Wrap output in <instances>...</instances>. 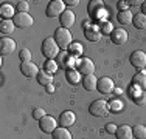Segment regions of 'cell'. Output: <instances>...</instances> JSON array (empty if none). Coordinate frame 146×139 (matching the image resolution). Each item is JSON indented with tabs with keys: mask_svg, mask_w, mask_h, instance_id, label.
I'll return each instance as SVG.
<instances>
[{
	"mask_svg": "<svg viewBox=\"0 0 146 139\" xmlns=\"http://www.w3.org/2000/svg\"><path fill=\"white\" fill-rule=\"evenodd\" d=\"M40 50H42V54L45 56L47 60L48 59H50V60H54V57L59 56V45L56 43V40H54L53 37H47V39L42 42Z\"/></svg>",
	"mask_w": 146,
	"mask_h": 139,
	"instance_id": "1",
	"label": "cell"
},
{
	"mask_svg": "<svg viewBox=\"0 0 146 139\" xmlns=\"http://www.w3.org/2000/svg\"><path fill=\"white\" fill-rule=\"evenodd\" d=\"M53 39L56 40V43L59 45V48H62V50L68 48V47L73 43V42H72L73 37H72L70 30H65V28H58V30L54 31Z\"/></svg>",
	"mask_w": 146,
	"mask_h": 139,
	"instance_id": "2",
	"label": "cell"
},
{
	"mask_svg": "<svg viewBox=\"0 0 146 139\" xmlns=\"http://www.w3.org/2000/svg\"><path fill=\"white\" fill-rule=\"evenodd\" d=\"M107 111H109V104H107L104 99L93 100V102L90 104V107H89V113L92 114V116H95V117L106 116Z\"/></svg>",
	"mask_w": 146,
	"mask_h": 139,
	"instance_id": "3",
	"label": "cell"
},
{
	"mask_svg": "<svg viewBox=\"0 0 146 139\" xmlns=\"http://www.w3.org/2000/svg\"><path fill=\"white\" fill-rule=\"evenodd\" d=\"M82 28H84V36L87 40H90V42H100L101 40L103 33H101V28L100 26L92 25L90 22H86V23H82Z\"/></svg>",
	"mask_w": 146,
	"mask_h": 139,
	"instance_id": "4",
	"label": "cell"
},
{
	"mask_svg": "<svg viewBox=\"0 0 146 139\" xmlns=\"http://www.w3.org/2000/svg\"><path fill=\"white\" fill-rule=\"evenodd\" d=\"M64 11H65V3L62 2V0H51L47 5L45 14H47L48 17H51V19H54V17H61Z\"/></svg>",
	"mask_w": 146,
	"mask_h": 139,
	"instance_id": "5",
	"label": "cell"
},
{
	"mask_svg": "<svg viewBox=\"0 0 146 139\" xmlns=\"http://www.w3.org/2000/svg\"><path fill=\"white\" fill-rule=\"evenodd\" d=\"M129 62H131L132 67H135L137 70L141 71L143 68H146V53L141 51V50L134 51V53L131 54V57H129Z\"/></svg>",
	"mask_w": 146,
	"mask_h": 139,
	"instance_id": "6",
	"label": "cell"
},
{
	"mask_svg": "<svg viewBox=\"0 0 146 139\" xmlns=\"http://www.w3.org/2000/svg\"><path fill=\"white\" fill-rule=\"evenodd\" d=\"M13 22H14V25L19 26V28H31L34 23V20L28 12H16Z\"/></svg>",
	"mask_w": 146,
	"mask_h": 139,
	"instance_id": "7",
	"label": "cell"
},
{
	"mask_svg": "<svg viewBox=\"0 0 146 139\" xmlns=\"http://www.w3.org/2000/svg\"><path fill=\"white\" fill-rule=\"evenodd\" d=\"M104 14V2L103 0H92L89 2V16L92 19H100Z\"/></svg>",
	"mask_w": 146,
	"mask_h": 139,
	"instance_id": "8",
	"label": "cell"
},
{
	"mask_svg": "<svg viewBox=\"0 0 146 139\" xmlns=\"http://www.w3.org/2000/svg\"><path fill=\"white\" fill-rule=\"evenodd\" d=\"M78 71L81 73L82 76H90L95 71V65H93V60L89 57H82L81 60H78Z\"/></svg>",
	"mask_w": 146,
	"mask_h": 139,
	"instance_id": "9",
	"label": "cell"
},
{
	"mask_svg": "<svg viewBox=\"0 0 146 139\" xmlns=\"http://www.w3.org/2000/svg\"><path fill=\"white\" fill-rule=\"evenodd\" d=\"M96 90H98L101 94H109L115 90V83L110 77H100L98 83H96Z\"/></svg>",
	"mask_w": 146,
	"mask_h": 139,
	"instance_id": "10",
	"label": "cell"
},
{
	"mask_svg": "<svg viewBox=\"0 0 146 139\" xmlns=\"http://www.w3.org/2000/svg\"><path fill=\"white\" fill-rule=\"evenodd\" d=\"M127 39H129V34H127V31L124 28H115L112 31V34H110V40L115 45H124L127 42Z\"/></svg>",
	"mask_w": 146,
	"mask_h": 139,
	"instance_id": "11",
	"label": "cell"
},
{
	"mask_svg": "<svg viewBox=\"0 0 146 139\" xmlns=\"http://www.w3.org/2000/svg\"><path fill=\"white\" fill-rule=\"evenodd\" d=\"M39 127L44 133H53L54 130L58 128V122L53 116H45L39 121Z\"/></svg>",
	"mask_w": 146,
	"mask_h": 139,
	"instance_id": "12",
	"label": "cell"
},
{
	"mask_svg": "<svg viewBox=\"0 0 146 139\" xmlns=\"http://www.w3.org/2000/svg\"><path fill=\"white\" fill-rule=\"evenodd\" d=\"M20 71H22V74L25 76V77H37V74H39L37 65L31 60L30 62H22V64H20Z\"/></svg>",
	"mask_w": 146,
	"mask_h": 139,
	"instance_id": "13",
	"label": "cell"
},
{
	"mask_svg": "<svg viewBox=\"0 0 146 139\" xmlns=\"http://www.w3.org/2000/svg\"><path fill=\"white\" fill-rule=\"evenodd\" d=\"M16 51V42L11 37H2L0 39V54L8 56Z\"/></svg>",
	"mask_w": 146,
	"mask_h": 139,
	"instance_id": "14",
	"label": "cell"
},
{
	"mask_svg": "<svg viewBox=\"0 0 146 139\" xmlns=\"http://www.w3.org/2000/svg\"><path fill=\"white\" fill-rule=\"evenodd\" d=\"M75 121H76V114L70 110H65V111H62L61 116H59V127L68 128L75 124Z\"/></svg>",
	"mask_w": 146,
	"mask_h": 139,
	"instance_id": "15",
	"label": "cell"
},
{
	"mask_svg": "<svg viewBox=\"0 0 146 139\" xmlns=\"http://www.w3.org/2000/svg\"><path fill=\"white\" fill-rule=\"evenodd\" d=\"M59 22H61V28H65V30H70V28L75 25L76 22V17L70 9H65L62 12V16L59 17Z\"/></svg>",
	"mask_w": 146,
	"mask_h": 139,
	"instance_id": "16",
	"label": "cell"
},
{
	"mask_svg": "<svg viewBox=\"0 0 146 139\" xmlns=\"http://www.w3.org/2000/svg\"><path fill=\"white\" fill-rule=\"evenodd\" d=\"M81 82H82V87H84L86 91H95L96 83H98V79H96L95 74H90V76H84Z\"/></svg>",
	"mask_w": 146,
	"mask_h": 139,
	"instance_id": "17",
	"label": "cell"
},
{
	"mask_svg": "<svg viewBox=\"0 0 146 139\" xmlns=\"http://www.w3.org/2000/svg\"><path fill=\"white\" fill-rule=\"evenodd\" d=\"M58 65H59V67H62V68L72 70L73 65H75V59H73L68 53H59V62H58Z\"/></svg>",
	"mask_w": 146,
	"mask_h": 139,
	"instance_id": "18",
	"label": "cell"
},
{
	"mask_svg": "<svg viewBox=\"0 0 146 139\" xmlns=\"http://www.w3.org/2000/svg\"><path fill=\"white\" fill-rule=\"evenodd\" d=\"M14 16H16L14 8L9 3H2V6H0V17H2V20H11V19H14Z\"/></svg>",
	"mask_w": 146,
	"mask_h": 139,
	"instance_id": "19",
	"label": "cell"
},
{
	"mask_svg": "<svg viewBox=\"0 0 146 139\" xmlns=\"http://www.w3.org/2000/svg\"><path fill=\"white\" fill-rule=\"evenodd\" d=\"M115 136L117 139H132V127L129 125H120V127H117V131H115Z\"/></svg>",
	"mask_w": 146,
	"mask_h": 139,
	"instance_id": "20",
	"label": "cell"
},
{
	"mask_svg": "<svg viewBox=\"0 0 146 139\" xmlns=\"http://www.w3.org/2000/svg\"><path fill=\"white\" fill-rule=\"evenodd\" d=\"M132 87L138 90H143L146 87V73L145 71H138L137 74L132 77Z\"/></svg>",
	"mask_w": 146,
	"mask_h": 139,
	"instance_id": "21",
	"label": "cell"
},
{
	"mask_svg": "<svg viewBox=\"0 0 146 139\" xmlns=\"http://www.w3.org/2000/svg\"><path fill=\"white\" fill-rule=\"evenodd\" d=\"M117 20L120 25H131L132 20H134V16L129 9H124V11H120L117 14Z\"/></svg>",
	"mask_w": 146,
	"mask_h": 139,
	"instance_id": "22",
	"label": "cell"
},
{
	"mask_svg": "<svg viewBox=\"0 0 146 139\" xmlns=\"http://www.w3.org/2000/svg\"><path fill=\"white\" fill-rule=\"evenodd\" d=\"M36 79H37V82H39L40 85H44V87H48V85L53 83V74L48 73V71H45V70H40Z\"/></svg>",
	"mask_w": 146,
	"mask_h": 139,
	"instance_id": "23",
	"label": "cell"
},
{
	"mask_svg": "<svg viewBox=\"0 0 146 139\" xmlns=\"http://www.w3.org/2000/svg\"><path fill=\"white\" fill-rule=\"evenodd\" d=\"M65 77H67V82L72 83V85H76L79 81H81V73L78 70L72 68V70H67L65 71Z\"/></svg>",
	"mask_w": 146,
	"mask_h": 139,
	"instance_id": "24",
	"label": "cell"
},
{
	"mask_svg": "<svg viewBox=\"0 0 146 139\" xmlns=\"http://www.w3.org/2000/svg\"><path fill=\"white\" fill-rule=\"evenodd\" d=\"M53 139H72V133L68 131V128H64V127H58L56 130L51 133Z\"/></svg>",
	"mask_w": 146,
	"mask_h": 139,
	"instance_id": "25",
	"label": "cell"
},
{
	"mask_svg": "<svg viewBox=\"0 0 146 139\" xmlns=\"http://www.w3.org/2000/svg\"><path fill=\"white\" fill-rule=\"evenodd\" d=\"M16 30V25L13 20H0V33L2 34H11Z\"/></svg>",
	"mask_w": 146,
	"mask_h": 139,
	"instance_id": "26",
	"label": "cell"
},
{
	"mask_svg": "<svg viewBox=\"0 0 146 139\" xmlns=\"http://www.w3.org/2000/svg\"><path fill=\"white\" fill-rule=\"evenodd\" d=\"M132 23H134V26L137 28V30H146V16H145V14H141V12L140 14H135Z\"/></svg>",
	"mask_w": 146,
	"mask_h": 139,
	"instance_id": "27",
	"label": "cell"
},
{
	"mask_svg": "<svg viewBox=\"0 0 146 139\" xmlns=\"http://www.w3.org/2000/svg\"><path fill=\"white\" fill-rule=\"evenodd\" d=\"M132 136L135 139H146V127L141 124L134 125V128H132Z\"/></svg>",
	"mask_w": 146,
	"mask_h": 139,
	"instance_id": "28",
	"label": "cell"
},
{
	"mask_svg": "<svg viewBox=\"0 0 146 139\" xmlns=\"http://www.w3.org/2000/svg\"><path fill=\"white\" fill-rule=\"evenodd\" d=\"M132 99H134V102L137 104V105H140V107L146 105V91L138 90V91L132 93Z\"/></svg>",
	"mask_w": 146,
	"mask_h": 139,
	"instance_id": "29",
	"label": "cell"
},
{
	"mask_svg": "<svg viewBox=\"0 0 146 139\" xmlns=\"http://www.w3.org/2000/svg\"><path fill=\"white\" fill-rule=\"evenodd\" d=\"M68 54L72 57H78V56L82 54V45L78 43V42H73V43L68 47Z\"/></svg>",
	"mask_w": 146,
	"mask_h": 139,
	"instance_id": "30",
	"label": "cell"
},
{
	"mask_svg": "<svg viewBox=\"0 0 146 139\" xmlns=\"http://www.w3.org/2000/svg\"><path fill=\"white\" fill-rule=\"evenodd\" d=\"M45 71H48V73H51V74H53V73L54 71H56V70H58V67H59V65H58V62H54V60H50V59H48V60H45Z\"/></svg>",
	"mask_w": 146,
	"mask_h": 139,
	"instance_id": "31",
	"label": "cell"
},
{
	"mask_svg": "<svg viewBox=\"0 0 146 139\" xmlns=\"http://www.w3.org/2000/svg\"><path fill=\"white\" fill-rule=\"evenodd\" d=\"M109 110L110 111H120L123 110V102H121L120 99H113L109 102Z\"/></svg>",
	"mask_w": 146,
	"mask_h": 139,
	"instance_id": "32",
	"label": "cell"
},
{
	"mask_svg": "<svg viewBox=\"0 0 146 139\" xmlns=\"http://www.w3.org/2000/svg\"><path fill=\"white\" fill-rule=\"evenodd\" d=\"M19 57H20V62H30L31 60V51L28 48H22L19 53Z\"/></svg>",
	"mask_w": 146,
	"mask_h": 139,
	"instance_id": "33",
	"label": "cell"
},
{
	"mask_svg": "<svg viewBox=\"0 0 146 139\" xmlns=\"http://www.w3.org/2000/svg\"><path fill=\"white\" fill-rule=\"evenodd\" d=\"M17 12H28L30 11V3L28 2H19L16 5Z\"/></svg>",
	"mask_w": 146,
	"mask_h": 139,
	"instance_id": "34",
	"label": "cell"
},
{
	"mask_svg": "<svg viewBox=\"0 0 146 139\" xmlns=\"http://www.w3.org/2000/svg\"><path fill=\"white\" fill-rule=\"evenodd\" d=\"M45 116H47V113H45V110L40 108V107H39V108H34V110H33V117H34L36 121H40V119H42V117H45Z\"/></svg>",
	"mask_w": 146,
	"mask_h": 139,
	"instance_id": "35",
	"label": "cell"
},
{
	"mask_svg": "<svg viewBox=\"0 0 146 139\" xmlns=\"http://www.w3.org/2000/svg\"><path fill=\"white\" fill-rule=\"evenodd\" d=\"M112 31H113V26H112L110 22H104L103 23V26H101V33L103 34H112Z\"/></svg>",
	"mask_w": 146,
	"mask_h": 139,
	"instance_id": "36",
	"label": "cell"
},
{
	"mask_svg": "<svg viewBox=\"0 0 146 139\" xmlns=\"http://www.w3.org/2000/svg\"><path fill=\"white\" fill-rule=\"evenodd\" d=\"M106 131H107V133H115V131H117V125L115 124H107L106 125Z\"/></svg>",
	"mask_w": 146,
	"mask_h": 139,
	"instance_id": "37",
	"label": "cell"
},
{
	"mask_svg": "<svg viewBox=\"0 0 146 139\" xmlns=\"http://www.w3.org/2000/svg\"><path fill=\"white\" fill-rule=\"evenodd\" d=\"M65 5H68V6H78L79 5V0H65Z\"/></svg>",
	"mask_w": 146,
	"mask_h": 139,
	"instance_id": "38",
	"label": "cell"
},
{
	"mask_svg": "<svg viewBox=\"0 0 146 139\" xmlns=\"http://www.w3.org/2000/svg\"><path fill=\"white\" fill-rule=\"evenodd\" d=\"M118 9H120V11L127 9V2H118Z\"/></svg>",
	"mask_w": 146,
	"mask_h": 139,
	"instance_id": "39",
	"label": "cell"
},
{
	"mask_svg": "<svg viewBox=\"0 0 146 139\" xmlns=\"http://www.w3.org/2000/svg\"><path fill=\"white\" fill-rule=\"evenodd\" d=\"M45 88H47L48 93H54V85H53V83H51V85H48V87H45Z\"/></svg>",
	"mask_w": 146,
	"mask_h": 139,
	"instance_id": "40",
	"label": "cell"
},
{
	"mask_svg": "<svg viewBox=\"0 0 146 139\" xmlns=\"http://www.w3.org/2000/svg\"><path fill=\"white\" fill-rule=\"evenodd\" d=\"M141 14H145V16H146V0L141 3Z\"/></svg>",
	"mask_w": 146,
	"mask_h": 139,
	"instance_id": "41",
	"label": "cell"
},
{
	"mask_svg": "<svg viewBox=\"0 0 146 139\" xmlns=\"http://www.w3.org/2000/svg\"><path fill=\"white\" fill-rule=\"evenodd\" d=\"M0 77H2V79H0V83L3 85V83H5V77H6V76H5V73H0Z\"/></svg>",
	"mask_w": 146,
	"mask_h": 139,
	"instance_id": "42",
	"label": "cell"
}]
</instances>
